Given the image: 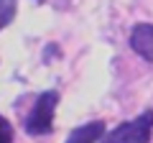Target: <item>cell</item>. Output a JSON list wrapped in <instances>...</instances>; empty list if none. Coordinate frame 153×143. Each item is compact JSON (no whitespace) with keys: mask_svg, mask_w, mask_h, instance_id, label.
I'll return each mask as SVG.
<instances>
[{"mask_svg":"<svg viewBox=\"0 0 153 143\" xmlns=\"http://www.w3.org/2000/svg\"><path fill=\"white\" fill-rule=\"evenodd\" d=\"M0 143H13V125L0 115Z\"/></svg>","mask_w":153,"mask_h":143,"instance_id":"8992f818","label":"cell"},{"mask_svg":"<svg viewBox=\"0 0 153 143\" xmlns=\"http://www.w3.org/2000/svg\"><path fill=\"white\" fill-rule=\"evenodd\" d=\"M105 138V123L102 120H92L87 125H79L69 133L66 143H97Z\"/></svg>","mask_w":153,"mask_h":143,"instance_id":"277c9868","label":"cell"},{"mask_svg":"<svg viewBox=\"0 0 153 143\" xmlns=\"http://www.w3.org/2000/svg\"><path fill=\"white\" fill-rule=\"evenodd\" d=\"M59 105V92L49 89L41 92L33 105V110L26 118V133L28 136H49L54 130V110Z\"/></svg>","mask_w":153,"mask_h":143,"instance_id":"7a4b0ae2","label":"cell"},{"mask_svg":"<svg viewBox=\"0 0 153 143\" xmlns=\"http://www.w3.org/2000/svg\"><path fill=\"white\" fill-rule=\"evenodd\" d=\"M130 49L146 61H153V23H138L130 31Z\"/></svg>","mask_w":153,"mask_h":143,"instance_id":"3957f363","label":"cell"},{"mask_svg":"<svg viewBox=\"0 0 153 143\" xmlns=\"http://www.w3.org/2000/svg\"><path fill=\"white\" fill-rule=\"evenodd\" d=\"M36 3H44V0H36Z\"/></svg>","mask_w":153,"mask_h":143,"instance_id":"52a82bcc","label":"cell"},{"mask_svg":"<svg viewBox=\"0 0 153 143\" xmlns=\"http://www.w3.org/2000/svg\"><path fill=\"white\" fill-rule=\"evenodd\" d=\"M16 10H18V0H0V31L13 23Z\"/></svg>","mask_w":153,"mask_h":143,"instance_id":"5b68a950","label":"cell"},{"mask_svg":"<svg viewBox=\"0 0 153 143\" xmlns=\"http://www.w3.org/2000/svg\"><path fill=\"white\" fill-rule=\"evenodd\" d=\"M151 133H153V110H146L133 120L120 123L115 130L105 133L100 143H151Z\"/></svg>","mask_w":153,"mask_h":143,"instance_id":"6da1fadb","label":"cell"}]
</instances>
